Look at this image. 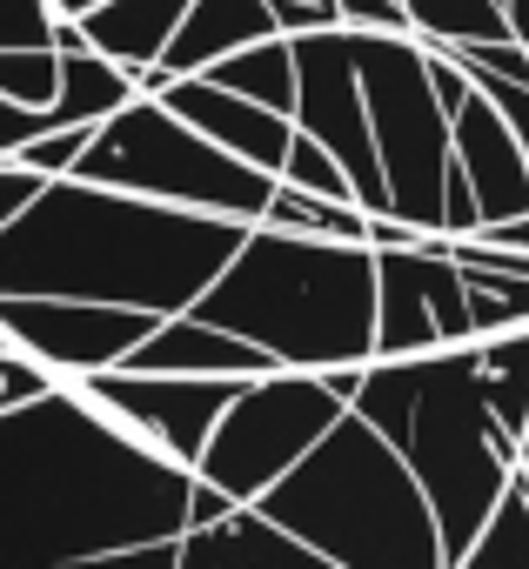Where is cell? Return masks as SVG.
I'll use <instances>...</instances> for the list:
<instances>
[{
    "label": "cell",
    "instance_id": "4fadbf2b",
    "mask_svg": "<svg viewBox=\"0 0 529 569\" xmlns=\"http://www.w3.org/2000/svg\"><path fill=\"white\" fill-rule=\"evenodd\" d=\"M154 101H161L168 114H181L194 134H208L214 148H228L234 161L261 168V174L282 168V148H289V134H296V121H289L282 108H261V101H248V94L208 81V74H168V81L154 88Z\"/></svg>",
    "mask_w": 529,
    "mask_h": 569
},
{
    "label": "cell",
    "instance_id": "2e32d148",
    "mask_svg": "<svg viewBox=\"0 0 529 569\" xmlns=\"http://www.w3.org/2000/svg\"><path fill=\"white\" fill-rule=\"evenodd\" d=\"M261 34H276L269 0H188L174 34L161 41V54L148 68H134V94H154L168 74H201L208 61H221L228 48H248Z\"/></svg>",
    "mask_w": 529,
    "mask_h": 569
},
{
    "label": "cell",
    "instance_id": "83f0119b",
    "mask_svg": "<svg viewBox=\"0 0 529 569\" xmlns=\"http://www.w3.org/2000/svg\"><path fill=\"white\" fill-rule=\"evenodd\" d=\"M88 128H94V121H61V128H48V134L21 141V148H14V161H28L34 174H68V168H74V154H81V141H88Z\"/></svg>",
    "mask_w": 529,
    "mask_h": 569
},
{
    "label": "cell",
    "instance_id": "8992f818",
    "mask_svg": "<svg viewBox=\"0 0 529 569\" xmlns=\"http://www.w3.org/2000/svg\"><path fill=\"white\" fill-rule=\"evenodd\" d=\"M68 174L108 181V188L148 194V201H174V208L234 214V221H261V208L276 194V174L234 161L228 148L194 134L181 114H168L154 94H128L114 114H101Z\"/></svg>",
    "mask_w": 529,
    "mask_h": 569
},
{
    "label": "cell",
    "instance_id": "277c9868",
    "mask_svg": "<svg viewBox=\"0 0 529 569\" xmlns=\"http://www.w3.org/2000/svg\"><path fill=\"white\" fill-rule=\"evenodd\" d=\"M201 322L261 342L282 369L369 362L376 329V248L309 228L248 221L234 254L188 302Z\"/></svg>",
    "mask_w": 529,
    "mask_h": 569
},
{
    "label": "cell",
    "instance_id": "f1b7e54d",
    "mask_svg": "<svg viewBox=\"0 0 529 569\" xmlns=\"http://www.w3.org/2000/svg\"><path fill=\"white\" fill-rule=\"evenodd\" d=\"M61 376L48 369V362H34L28 349H14V342H0V409H14V402H34L41 389H54Z\"/></svg>",
    "mask_w": 529,
    "mask_h": 569
},
{
    "label": "cell",
    "instance_id": "4dcf8cb0",
    "mask_svg": "<svg viewBox=\"0 0 529 569\" xmlns=\"http://www.w3.org/2000/svg\"><path fill=\"white\" fill-rule=\"evenodd\" d=\"M476 228H482V208H476V194H469L462 168L449 161V168H442V208H436V234H476Z\"/></svg>",
    "mask_w": 529,
    "mask_h": 569
},
{
    "label": "cell",
    "instance_id": "f35d334b",
    "mask_svg": "<svg viewBox=\"0 0 529 569\" xmlns=\"http://www.w3.org/2000/svg\"><path fill=\"white\" fill-rule=\"evenodd\" d=\"M0 342H8V336H0Z\"/></svg>",
    "mask_w": 529,
    "mask_h": 569
},
{
    "label": "cell",
    "instance_id": "7a4b0ae2",
    "mask_svg": "<svg viewBox=\"0 0 529 569\" xmlns=\"http://www.w3.org/2000/svg\"><path fill=\"white\" fill-rule=\"evenodd\" d=\"M241 234L248 221L234 214L48 174L41 194L0 228V296H81L174 316L214 281Z\"/></svg>",
    "mask_w": 529,
    "mask_h": 569
},
{
    "label": "cell",
    "instance_id": "ac0fdd59",
    "mask_svg": "<svg viewBox=\"0 0 529 569\" xmlns=\"http://www.w3.org/2000/svg\"><path fill=\"white\" fill-rule=\"evenodd\" d=\"M181 8L188 0H94V8L74 14V28L88 34L94 54H108V61H121L134 74V68H148L161 54V41L174 34Z\"/></svg>",
    "mask_w": 529,
    "mask_h": 569
},
{
    "label": "cell",
    "instance_id": "5b68a950",
    "mask_svg": "<svg viewBox=\"0 0 529 569\" xmlns=\"http://www.w3.org/2000/svg\"><path fill=\"white\" fill-rule=\"evenodd\" d=\"M254 509L302 536L336 569H449L429 496L356 409H342L261 489Z\"/></svg>",
    "mask_w": 529,
    "mask_h": 569
},
{
    "label": "cell",
    "instance_id": "484cf974",
    "mask_svg": "<svg viewBox=\"0 0 529 569\" xmlns=\"http://www.w3.org/2000/svg\"><path fill=\"white\" fill-rule=\"evenodd\" d=\"M276 181H296V188H309V194H336V201H356V188H349V174H342V161L316 141V134H289V148H282V168H276Z\"/></svg>",
    "mask_w": 529,
    "mask_h": 569
},
{
    "label": "cell",
    "instance_id": "d6a6232c",
    "mask_svg": "<svg viewBox=\"0 0 529 569\" xmlns=\"http://www.w3.org/2000/svg\"><path fill=\"white\" fill-rule=\"evenodd\" d=\"M41 181H48V174H34L28 161L0 154V228H8V221H14V214H21V208L34 201V194H41Z\"/></svg>",
    "mask_w": 529,
    "mask_h": 569
},
{
    "label": "cell",
    "instance_id": "d6986e66",
    "mask_svg": "<svg viewBox=\"0 0 529 569\" xmlns=\"http://www.w3.org/2000/svg\"><path fill=\"white\" fill-rule=\"evenodd\" d=\"M469 356H476L482 402H489V409H496V422L516 436V429H522V416H529V322L496 329V336H469Z\"/></svg>",
    "mask_w": 529,
    "mask_h": 569
},
{
    "label": "cell",
    "instance_id": "1f68e13d",
    "mask_svg": "<svg viewBox=\"0 0 529 569\" xmlns=\"http://www.w3.org/2000/svg\"><path fill=\"white\" fill-rule=\"evenodd\" d=\"M48 128H61L54 108H21V101L0 94V154H14L21 141H34V134H48Z\"/></svg>",
    "mask_w": 529,
    "mask_h": 569
},
{
    "label": "cell",
    "instance_id": "cb8c5ba5",
    "mask_svg": "<svg viewBox=\"0 0 529 569\" xmlns=\"http://www.w3.org/2000/svg\"><path fill=\"white\" fill-rule=\"evenodd\" d=\"M261 221H276V228H309V234H336V241H362V208L356 201H336V194H309L296 181H276L269 208H261Z\"/></svg>",
    "mask_w": 529,
    "mask_h": 569
},
{
    "label": "cell",
    "instance_id": "7c38bea8",
    "mask_svg": "<svg viewBox=\"0 0 529 569\" xmlns=\"http://www.w3.org/2000/svg\"><path fill=\"white\" fill-rule=\"evenodd\" d=\"M161 316L128 302H81V296H0V336L48 362L54 376L114 369Z\"/></svg>",
    "mask_w": 529,
    "mask_h": 569
},
{
    "label": "cell",
    "instance_id": "44dd1931",
    "mask_svg": "<svg viewBox=\"0 0 529 569\" xmlns=\"http://www.w3.org/2000/svg\"><path fill=\"white\" fill-rule=\"evenodd\" d=\"M134 94V74L121 68V61H108V54H94V48H74V54H61V81H54V114L61 121H101V114H114L121 101Z\"/></svg>",
    "mask_w": 529,
    "mask_h": 569
},
{
    "label": "cell",
    "instance_id": "8fae6325",
    "mask_svg": "<svg viewBox=\"0 0 529 569\" xmlns=\"http://www.w3.org/2000/svg\"><path fill=\"white\" fill-rule=\"evenodd\" d=\"M449 342H469V309H462V268L442 254V241L422 234L409 248H376L369 356H416Z\"/></svg>",
    "mask_w": 529,
    "mask_h": 569
},
{
    "label": "cell",
    "instance_id": "9c48e42d",
    "mask_svg": "<svg viewBox=\"0 0 529 569\" xmlns=\"http://www.w3.org/2000/svg\"><path fill=\"white\" fill-rule=\"evenodd\" d=\"M289 48H296V108H289V121H296L302 134H316V141L342 161V174H349L362 214H389L382 161H376V141H369L362 88H356V34L336 21V28L289 34Z\"/></svg>",
    "mask_w": 529,
    "mask_h": 569
},
{
    "label": "cell",
    "instance_id": "5bb4252c",
    "mask_svg": "<svg viewBox=\"0 0 529 569\" xmlns=\"http://www.w3.org/2000/svg\"><path fill=\"white\" fill-rule=\"evenodd\" d=\"M449 161L462 168V181H469L482 221L529 214V161H522L509 121L476 94V81H469V94L449 108Z\"/></svg>",
    "mask_w": 529,
    "mask_h": 569
},
{
    "label": "cell",
    "instance_id": "d590c367",
    "mask_svg": "<svg viewBox=\"0 0 529 569\" xmlns=\"http://www.w3.org/2000/svg\"><path fill=\"white\" fill-rule=\"evenodd\" d=\"M502 21H509V41L529 48V0H502Z\"/></svg>",
    "mask_w": 529,
    "mask_h": 569
},
{
    "label": "cell",
    "instance_id": "52a82bcc",
    "mask_svg": "<svg viewBox=\"0 0 529 569\" xmlns=\"http://www.w3.org/2000/svg\"><path fill=\"white\" fill-rule=\"evenodd\" d=\"M349 34H356V88H362L376 161H382L389 214L436 234L442 168H449V114L429 88L422 41L409 28H349Z\"/></svg>",
    "mask_w": 529,
    "mask_h": 569
},
{
    "label": "cell",
    "instance_id": "8d00e7d4",
    "mask_svg": "<svg viewBox=\"0 0 529 569\" xmlns=\"http://www.w3.org/2000/svg\"><path fill=\"white\" fill-rule=\"evenodd\" d=\"M516 469L529 476V416H522V429H516Z\"/></svg>",
    "mask_w": 529,
    "mask_h": 569
},
{
    "label": "cell",
    "instance_id": "f546056e",
    "mask_svg": "<svg viewBox=\"0 0 529 569\" xmlns=\"http://www.w3.org/2000/svg\"><path fill=\"white\" fill-rule=\"evenodd\" d=\"M54 0H0V48H54Z\"/></svg>",
    "mask_w": 529,
    "mask_h": 569
},
{
    "label": "cell",
    "instance_id": "ffe728a7",
    "mask_svg": "<svg viewBox=\"0 0 529 569\" xmlns=\"http://www.w3.org/2000/svg\"><path fill=\"white\" fill-rule=\"evenodd\" d=\"M201 74L234 88V94H248V101H261V108H282V114L296 108V48H289V34H261L248 48H228Z\"/></svg>",
    "mask_w": 529,
    "mask_h": 569
},
{
    "label": "cell",
    "instance_id": "d4e9b609",
    "mask_svg": "<svg viewBox=\"0 0 529 569\" xmlns=\"http://www.w3.org/2000/svg\"><path fill=\"white\" fill-rule=\"evenodd\" d=\"M462 309H469V336H496V329L529 322V274L462 268Z\"/></svg>",
    "mask_w": 529,
    "mask_h": 569
},
{
    "label": "cell",
    "instance_id": "603a6c76",
    "mask_svg": "<svg viewBox=\"0 0 529 569\" xmlns=\"http://www.w3.org/2000/svg\"><path fill=\"white\" fill-rule=\"evenodd\" d=\"M416 41H509L502 0H402Z\"/></svg>",
    "mask_w": 529,
    "mask_h": 569
},
{
    "label": "cell",
    "instance_id": "4316f807",
    "mask_svg": "<svg viewBox=\"0 0 529 569\" xmlns=\"http://www.w3.org/2000/svg\"><path fill=\"white\" fill-rule=\"evenodd\" d=\"M61 81V54L54 48H0V94L21 108H48Z\"/></svg>",
    "mask_w": 529,
    "mask_h": 569
},
{
    "label": "cell",
    "instance_id": "3957f363",
    "mask_svg": "<svg viewBox=\"0 0 529 569\" xmlns=\"http://www.w3.org/2000/svg\"><path fill=\"white\" fill-rule=\"evenodd\" d=\"M349 409L409 462L416 489L429 496L442 562L456 569L516 469V436L482 402L469 342L416 349V356H369Z\"/></svg>",
    "mask_w": 529,
    "mask_h": 569
},
{
    "label": "cell",
    "instance_id": "836d02e7",
    "mask_svg": "<svg viewBox=\"0 0 529 569\" xmlns=\"http://www.w3.org/2000/svg\"><path fill=\"white\" fill-rule=\"evenodd\" d=\"M269 14H276V34H309V28H336L342 21L329 0H269Z\"/></svg>",
    "mask_w": 529,
    "mask_h": 569
},
{
    "label": "cell",
    "instance_id": "9a60e30c",
    "mask_svg": "<svg viewBox=\"0 0 529 569\" xmlns=\"http://www.w3.org/2000/svg\"><path fill=\"white\" fill-rule=\"evenodd\" d=\"M276 562L322 569V556L302 536H289L282 522H269L254 502H234L214 522H188L174 536V569H276Z\"/></svg>",
    "mask_w": 529,
    "mask_h": 569
},
{
    "label": "cell",
    "instance_id": "ba28073f",
    "mask_svg": "<svg viewBox=\"0 0 529 569\" xmlns=\"http://www.w3.org/2000/svg\"><path fill=\"white\" fill-rule=\"evenodd\" d=\"M342 409L349 402L322 382V369H261L214 416V429L194 456V476L214 482L228 502H254Z\"/></svg>",
    "mask_w": 529,
    "mask_h": 569
},
{
    "label": "cell",
    "instance_id": "7402d4cb",
    "mask_svg": "<svg viewBox=\"0 0 529 569\" xmlns=\"http://www.w3.org/2000/svg\"><path fill=\"white\" fill-rule=\"evenodd\" d=\"M456 569H529V476L522 469H509L502 496L489 502V516L469 536Z\"/></svg>",
    "mask_w": 529,
    "mask_h": 569
},
{
    "label": "cell",
    "instance_id": "e0dca14e",
    "mask_svg": "<svg viewBox=\"0 0 529 569\" xmlns=\"http://www.w3.org/2000/svg\"><path fill=\"white\" fill-rule=\"evenodd\" d=\"M121 369H174V376H261V369H282L261 342H248V336H234V329H214V322H201L194 309H174V316H161L128 356H121Z\"/></svg>",
    "mask_w": 529,
    "mask_h": 569
},
{
    "label": "cell",
    "instance_id": "6da1fadb",
    "mask_svg": "<svg viewBox=\"0 0 529 569\" xmlns=\"http://www.w3.org/2000/svg\"><path fill=\"white\" fill-rule=\"evenodd\" d=\"M194 469L121 429L68 376L0 409V562L101 569L134 542L188 529Z\"/></svg>",
    "mask_w": 529,
    "mask_h": 569
},
{
    "label": "cell",
    "instance_id": "ab89813d",
    "mask_svg": "<svg viewBox=\"0 0 529 569\" xmlns=\"http://www.w3.org/2000/svg\"><path fill=\"white\" fill-rule=\"evenodd\" d=\"M329 8H336V0H329Z\"/></svg>",
    "mask_w": 529,
    "mask_h": 569
},
{
    "label": "cell",
    "instance_id": "30bf717a",
    "mask_svg": "<svg viewBox=\"0 0 529 569\" xmlns=\"http://www.w3.org/2000/svg\"><path fill=\"white\" fill-rule=\"evenodd\" d=\"M88 402H101L121 429H134L141 442H154L161 456L188 462L201 456L214 416L228 409V396L248 382V376H174V369H88V376H68Z\"/></svg>",
    "mask_w": 529,
    "mask_h": 569
},
{
    "label": "cell",
    "instance_id": "74e56055",
    "mask_svg": "<svg viewBox=\"0 0 529 569\" xmlns=\"http://www.w3.org/2000/svg\"><path fill=\"white\" fill-rule=\"evenodd\" d=\"M81 8H94V0H54V14H81Z\"/></svg>",
    "mask_w": 529,
    "mask_h": 569
},
{
    "label": "cell",
    "instance_id": "e575fe53",
    "mask_svg": "<svg viewBox=\"0 0 529 569\" xmlns=\"http://www.w3.org/2000/svg\"><path fill=\"white\" fill-rule=\"evenodd\" d=\"M342 28H409L402 21V0H336Z\"/></svg>",
    "mask_w": 529,
    "mask_h": 569
}]
</instances>
